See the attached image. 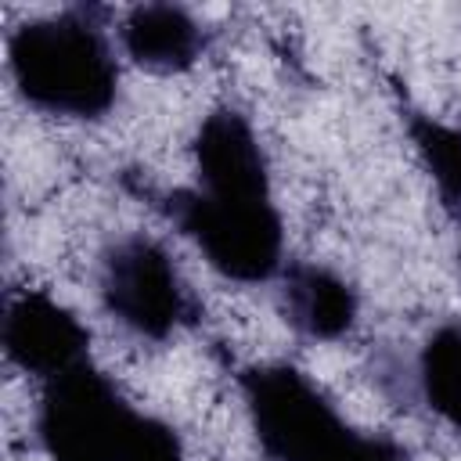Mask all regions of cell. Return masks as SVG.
<instances>
[{"label":"cell","mask_w":461,"mask_h":461,"mask_svg":"<svg viewBox=\"0 0 461 461\" xmlns=\"http://www.w3.org/2000/svg\"><path fill=\"white\" fill-rule=\"evenodd\" d=\"M7 76L40 115L97 122L119 104L122 68L108 36V11L94 4L29 18L7 32Z\"/></svg>","instance_id":"obj_2"},{"label":"cell","mask_w":461,"mask_h":461,"mask_svg":"<svg viewBox=\"0 0 461 461\" xmlns=\"http://www.w3.org/2000/svg\"><path fill=\"white\" fill-rule=\"evenodd\" d=\"M32 432L47 461H187L180 432L137 407L94 360L40 385Z\"/></svg>","instance_id":"obj_3"},{"label":"cell","mask_w":461,"mask_h":461,"mask_svg":"<svg viewBox=\"0 0 461 461\" xmlns=\"http://www.w3.org/2000/svg\"><path fill=\"white\" fill-rule=\"evenodd\" d=\"M249 432L267 461H411L393 436L357 429L295 364L263 360L238 371Z\"/></svg>","instance_id":"obj_4"},{"label":"cell","mask_w":461,"mask_h":461,"mask_svg":"<svg viewBox=\"0 0 461 461\" xmlns=\"http://www.w3.org/2000/svg\"><path fill=\"white\" fill-rule=\"evenodd\" d=\"M403 130L418 155V166L432 180V191L447 216L461 223V122H447L439 115L407 108Z\"/></svg>","instance_id":"obj_9"},{"label":"cell","mask_w":461,"mask_h":461,"mask_svg":"<svg viewBox=\"0 0 461 461\" xmlns=\"http://www.w3.org/2000/svg\"><path fill=\"white\" fill-rule=\"evenodd\" d=\"M122 54L155 76L191 72L209 50L205 22L180 4H137L119 22Z\"/></svg>","instance_id":"obj_7"},{"label":"cell","mask_w":461,"mask_h":461,"mask_svg":"<svg viewBox=\"0 0 461 461\" xmlns=\"http://www.w3.org/2000/svg\"><path fill=\"white\" fill-rule=\"evenodd\" d=\"M191 187H140L198 252L234 285H270L288 267L285 216L274 198L270 162L249 115L234 104L209 108L191 137Z\"/></svg>","instance_id":"obj_1"},{"label":"cell","mask_w":461,"mask_h":461,"mask_svg":"<svg viewBox=\"0 0 461 461\" xmlns=\"http://www.w3.org/2000/svg\"><path fill=\"white\" fill-rule=\"evenodd\" d=\"M421 403L454 432H461V321H447L425 335L414 360Z\"/></svg>","instance_id":"obj_10"},{"label":"cell","mask_w":461,"mask_h":461,"mask_svg":"<svg viewBox=\"0 0 461 461\" xmlns=\"http://www.w3.org/2000/svg\"><path fill=\"white\" fill-rule=\"evenodd\" d=\"M4 357L40 385L90 360V328L43 288H22L4 306Z\"/></svg>","instance_id":"obj_6"},{"label":"cell","mask_w":461,"mask_h":461,"mask_svg":"<svg viewBox=\"0 0 461 461\" xmlns=\"http://www.w3.org/2000/svg\"><path fill=\"white\" fill-rule=\"evenodd\" d=\"M281 313L310 342H335L357 328L360 295L357 288L331 267L292 259L281 277Z\"/></svg>","instance_id":"obj_8"},{"label":"cell","mask_w":461,"mask_h":461,"mask_svg":"<svg viewBox=\"0 0 461 461\" xmlns=\"http://www.w3.org/2000/svg\"><path fill=\"white\" fill-rule=\"evenodd\" d=\"M97 299L108 321L140 342H169L198 321V299L173 252L144 230L108 241L97 259Z\"/></svg>","instance_id":"obj_5"}]
</instances>
